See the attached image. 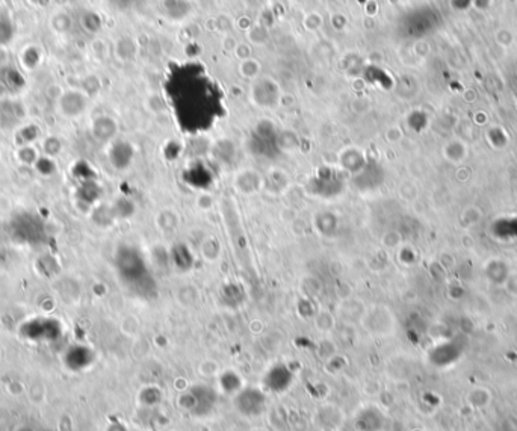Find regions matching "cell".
<instances>
[{
  "label": "cell",
  "mask_w": 517,
  "mask_h": 431,
  "mask_svg": "<svg viewBox=\"0 0 517 431\" xmlns=\"http://www.w3.org/2000/svg\"><path fill=\"white\" fill-rule=\"evenodd\" d=\"M246 30H248V38L251 39L253 43L265 44L268 41L269 34H268V30L264 26L254 25V26H250V29H246Z\"/></svg>",
  "instance_id": "1"
},
{
  "label": "cell",
  "mask_w": 517,
  "mask_h": 431,
  "mask_svg": "<svg viewBox=\"0 0 517 431\" xmlns=\"http://www.w3.org/2000/svg\"><path fill=\"white\" fill-rule=\"evenodd\" d=\"M259 70H260V64L257 61H254V59L248 58V59L242 61V64H241V73L248 79L256 77L259 75Z\"/></svg>",
  "instance_id": "2"
},
{
  "label": "cell",
  "mask_w": 517,
  "mask_h": 431,
  "mask_svg": "<svg viewBox=\"0 0 517 431\" xmlns=\"http://www.w3.org/2000/svg\"><path fill=\"white\" fill-rule=\"evenodd\" d=\"M304 26L310 32L318 30V29H320L322 26V15L318 14V12L307 14L306 19H304Z\"/></svg>",
  "instance_id": "3"
},
{
  "label": "cell",
  "mask_w": 517,
  "mask_h": 431,
  "mask_svg": "<svg viewBox=\"0 0 517 431\" xmlns=\"http://www.w3.org/2000/svg\"><path fill=\"white\" fill-rule=\"evenodd\" d=\"M236 46H237L236 38H233L232 35H226L224 39H222V47H224V50L227 52H235Z\"/></svg>",
  "instance_id": "4"
},
{
  "label": "cell",
  "mask_w": 517,
  "mask_h": 431,
  "mask_svg": "<svg viewBox=\"0 0 517 431\" xmlns=\"http://www.w3.org/2000/svg\"><path fill=\"white\" fill-rule=\"evenodd\" d=\"M20 431H34V430H32L30 427H26V425H25V427H21V428H20Z\"/></svg>",
  "instance_id": "5"
}]
</instances>
